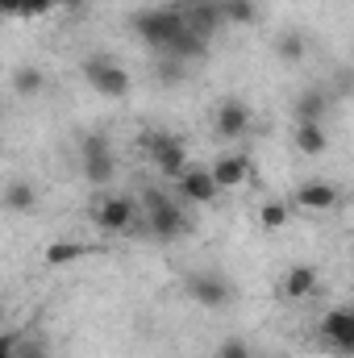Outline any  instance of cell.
<instances>
[{"mask_svg":"<svg viewBox=\"0 0 354 358\" xmlns=\"http://www.w3.org/2000/svg\"><path fill=\"white\" fill-rule=\"evenodd\" d=\"M138 213L146 217V229L159 242H171V238H179L187 229V204L179 196H171V192H163V187H146Z\"/></svg>","mask_w":354,"mask_h":358,"instance_id":"cell-1","label":"cell"},{"mask_svg":"<svg viewBox=\"0 0 354 358\" xmlns=\"http://www.w3.org/2000/svg\"><path fill=\"white\" fill-rule=\"evenodd\" d=\"M134 34H138L142 46H150L155 55H167L187 29H183L179 8H142V13H134Z\"/></svg>","mask_w":354,"mask_h":358,"instance_id":"cell-2","label":"cell"},{"mask_svg":"<svg viewBox=\"0 0 354 358\" xmlns=\"http://www.w3.org/2000/svg\"><path fill=\"white\" fill-rule=\"evenodd\" d=\"M88 213H92V225H96L100 234H129L134 221L142 217V213H138V200H134V196H121V192L100 196Z\"/></svg>","mask_w":354,"mask_h":358,"instance_id":"cell-3","label":"cell"},{"mask_svg":"<svg viewBox=\"0 0 354 358\" xmlns=\"http://www.w3.org/2000/svg\"><path fill=\"white\" fill-rule=\"evenodd\" d=\"M142 150H146L150 167H155L163 179H179V171L187 167V146L179 142L176 134H163V129L142 134Z\"/></svg>","mask_w":354,"mask_h":358,"instance_id":"cell-4","label":"cell"},{"mask_svg":"<svg viewBox=\"0 0 354 358\" xmlns=\"http://www.w3.org/2000/svg\"><path fill=\"white\" fill-rule=\"evenodd\" d=\"M84 80H88L92 92H100V96H108V100H121L125 92H129V71L117 63V59H104V55H96L84 63Z\"/></svg>","mask_w":354,"mask_h":358,"instance_id":"cell-5","label":"cell"},{"mask_svg":"<svg viewBox=\"0 0 354 358\" xmlns=\"http://www.w3.org/2000/svg\"><path fill=\"white\" fill-rule=\"evenodd\" d=\"M80 171L96 187H104L108 179L117 176V155L108 150L104 138H84V146H80Z\"/></svg>","mask_w":354,"mask_h":358,"instance_id":"cell-6","label":"cell"},{"mask_svg":"<svg viewBox=\"0 0 354 358\" xmlns=\"http://www.w3.org/2000/svg\"><path fill=\"white\" fill-rule=\"evenodd\" d=\"M250 121H255V113H250V104L238 100V96H229V100H221V104L213 108V129H217V138H225V142L246 138Z\"/></svg>","mask_w":354,"mask_h":358,"instance_id":"cell-7","label":"cell"},{"mask_svg":"<svg viewBox=\"0 0 354 358\" xmlns=\"http://www.w3.org/2000/svg\"><path fill=\"white\" fill-rule=\"evenodd\" d=\"M187 296H192L200 308H213V313L234 300L225 275H217V271H196V275H187Z\"/></svg>","mask_w":354,"mask_h":358,"instance_id":"cell-8","label":"cell"},{"mask_svg":"<svg viewBox=\"0 0 354 358\" xmlns=\"http://www.w3.org/2000/svg\"><path fill=\"white\" fill-rule=\"evenodd\" d=\"M176 196L183 204H213V200L221 196V187L213 183L208 167H192V163H187L176 179Z\"/></svg>","mask_w":354,"mask_h":358,"instance_id":"cell-9","label":"cell"},{"mask_svg":"<svg viewBox=\"0 0 354 358\" xmlns=\"http://www.w3.org/2000/svg\"><path fill=\"white\" fill-rule=\"evenodd\" d=\"M176 8H179V17H183V29L196 34V38H204V42H213V34L221 29L217 0H183Z\"/></svg>","mask_w":354,"mask_h":358,"instance_id":"cell-10","label":"cell"},{"mask_svg":"<svg viewBox=\"0 0 354 358\" xmlns=\"http://www.w3.org/2000/svg\"><path fill=\"white\" fill-rule=\"evenodd\" d=\"M338 200H342V192H338L330 179H304V183L296 187V196H292V204H296L300 213H334Z\"/></svg>","mask_w":354,"mask_h":358,"instance_id":"cell-11","label":"cell"},{"mask_svg":"<svg viewBox=\"0 0 354 358\" xmlns=\"http://www.w3.org/2000/svg\"><path fill=\"white\" fill-rule=\"evenodd\" d=\"M321 338H325L338 355H351L354 350V313L346 304H338V308H330V313L321 317Z\"/></svg>","mask_w":354,"mask_h":358,"instance_id":"cell-12","label":"cell"},{"mask_svg":"<svg viewBox=\"0 0 354 358\" xmlns=\"http://www.w3.org/2000/svg\"><path fill=\"white\" fill-rule=\"evenodd\" d=\"M250 159L246 155H221L213 167H208V176H213V183L221 187V192H229V187H242L246 179H250Z\"/></svg>","mask_w":354,"mask_h":358,"instance_id":"cell-13","label":"cell"},{"mask_svg":"<svg viewBox=\"0 0 354 358\" xmlns=\"http://www.w3.org/2000/svg\"><path fill=\"white\" fill-rule=\"evenodd\" d=\"M325 113H330V96L321 88H309L296 96V104H292V117H296V125H325Z\"/></svg>","mask_w":354,"mask_h":358,"instance_id":"cell-14","label":"cell"},{"mask_svg":"<svg viewBox=\"0 0 354 358\" xmlns=\"http://www.w3.org/2000/svg\"><path fill=\"white\" fill-rule=\"evenodd\" d=\"M317 283H321L317 267L296 263V267H288L283 283H279V292H283V300H304V296H313V292H317Z\"/></svg>","mask_w":354,"mask_h":358,"instance_id":"cell-15","label":"cell"},{"mask_svg":"<svg viewBox=\"0 0 354 358\" xmlns=\"http://www.w3.org/2000/svg\"><path fill=\"white\" fill-rule=\"evenodd\" d=\"M0 204H4V213H34L38 208V187L29 183V179H13L4 192H0Z\"/></svg>","mask_w":354,"mask_h":358,"instance_id":"cell-16","label":"cell"},{"mask_svg":"<svg viewBox=\"0 0 354 358\" xmlns=\"http://www.w3.org/2000/svg\"><path fill=\"white\" fill-rule=\"evenodd\" d=\"M296 150L309 159H321L330 150V129L325 125H296Z\"/></svg>","mask_w":354,"mask_h":358,"instance_id":"cell-17","label":"cell"},{"mask_svg":"<svg viewBox=\"0 0 354 358\" xmlns=\"http://www.w3.org/2000/svg\"><path fill=\"white\" fill-rule=\"evenodd\" d=\"M217 13H221V25H255L259 21L255 0H217Z\"/></svg>","mask_w":354,"mask_h":358,"instance_id":"cell-18","label":"cell"},{"mask_svg":"<svg viewBox=\"0 0 354 358\" xmlns=\"http://www.w3.org/2000/svg\"><path fill=\"white\" fill-rule=\"evenodd\" d=\"M55 0H0V17H46Z\"/></svg>","mask_w":354,"mask_h":358,"instance_id":"cell-19","label":"cell"},{"mask_svg":"<svg viewBox=\"0 0 354 358\" xmlns=\"http://www.w3.org/2000/svg\"><path fill=\"white\" fill-rule=\"evenodd\" d=\"M42 88H46V76L38 67H17L13 71V92L17 96H38Z\"/></svg>","mask_w":354,"mask_h":358,"instance_id":"cell-20","label":"cell"},{"mask_svg":"<svg viewBox=\"0 0 354 358\" xmlns=\"http://www.w3.org/2000/svg\"><path fill=\"white\" fill-rule=\"evenodd\" d=\"M84 255H88V246H84V242H55V246L46 250V263H50V267H63V263L84 259Z\"/></svg>","mask_w":354,"mask_h":358,"instance_id":"cell-21","label":"cell"},{"mask_svg":"<svg viewBox=\"0 0 354 358\" xmlns=\"http://www.w3.org/2000/svg\"><path fill=\"white\" fill-rule=\"evenodd\" d=\"M288 217H292V213H288V204H283V200H267L263 208H259L263 229H283V225H288Z\"/></svg>","mask_w":354,"mask_h":358,"instance_id":"cell-22","label":"cell"},{"mask_svg":"<svg viewBox=\"0 0 354 358\" xmlns=\"http://www.w3.org/2000/svg\"><path fill=\"white\" fill-rule=\"evenodd\" d=\"M13 358H50V346L42 338H13Z\"/></svg>","mask_w":354,"mask_h":358,"instance_id":"cell-23","label":"cell"},{"mask_svg":"<svg viewBox=\"0 0 354 358\" xmlns=\"http://www.w3.org/2000/svg\"><path fill=\"white\" fill-rule=\"evenodd\" d=\"M159 76H163L167 88H176L179 80L187 76V63H179V59H163V63H159Z\"/></svg>","mask_w":354,"mask_h":358,"instance_id":"cell-24","label":"cell"},{"mask_svg":"<svg viewBox=\"0 0 354 358\" xmlns=\"http://www.w3.org/2000/svg\"><path fill=\"white\" fill-rule=\"evenodd\" d=\"M300 55H304V42H300L296 34H288V38H279V59H292V63H296Z\"/></svg>","mask_w":354,"mask_h":358,"instance_id":"cell-25","label":"cell"},{"mask_svg":"<svg viewBox=\"0 0 354 358\" xmlns=\"http://www.w3.org/2000/svg\"><path fill=\"white\" fill-rule=\"evenodd\" d=\"M217 358H250V346H246V342H238V338H229V342H221Z\"/></svg>","mask_w":354,"mask_h":358,"instance_id":"cell-26","label":"cell"},{"mask_svg":"<svg viewBox=\"0 0 354 358\" xmlns=\"http://www.w3.org/2000/svg\"><path fill=\"white\" fill-rule=\"evenodd\" d=\"M0 358H13V334H0Z\"/></svg>","mask_w":354,"mask_h":358,"instance_id":"cell-27","label":"cell"},{"mask_svg":"<svg viewBox=\"0 0 354 358\" xmlns=\"http://www.w3.org/2000/svg\"><path fill=\"white\" fill-rule=\"evenodd\" d=\"M84 0H55V8H80Z\"/></svg>","mask_w":354,"mask_h":358,"instance_id":"cell-28","label":"cell"}]
</instances>
